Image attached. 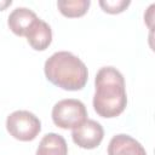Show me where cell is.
Listing matches in <instances>:
<instances>
[{
	"label": "cell",
	"mask_w": 155,
	"mask_h": 155,
	"mask_svg": "<svg viewBox=\"0 0 155 155\" xmlns=\"http://www.w3.org/2000/svg\"><path fill=\"white\" fill-rule=\"evenodd\" d=\"M108 155H147L144 147L128 134L114 136L108 145Z\"/></svg>",
	"instance_id": "6"
},
{
	"label": "cell",
	"mask_w": 155,
	"mask_h": 155,
	"mask_svg": "<svg viewBox=\"0 0 155 155\" xmlns=\"http://www.w3.org/2000/svg\"><path fill=\"white\" fill-rule=\"evenodd\" d=\"M35 155H68L65 139L57 133H47L42 137Z\"/></svg>",
	"instance_id": "9"
},
{
	"label": "cell",
	"mask_w": 155,
	"mask_h": 155,
	"mask_svg": "<svg viewBox=\"0 0 155 155\" xmlns=\"http://www.w3.org/2000/svg\"><path fill=\"white\" fill-rule=\"evenodd\" d=\"M52 120L61 128H75L87 120V110L85 104L79 99H62L52 108Z\"/></svg>",
	"instance_id": "3"
},
{
	"label": "cell",
	"mask_w": 155,
	"mask_h": 155,
	"mask_svg": "<svg viewBox=\"0 0 155 155\" xmlns=\"http://www.w3.org/2000/svg\"><path fill=\"white\" fill-rule=\"evenodd\" d=\"M38 18L39 17L33 10L27 7H17L10 13L7 24L16 35L24 36L27 30Z\"/></svg>",
	"instance_id": "8"
},
{
	"label": "cell",
	"mask_w": 155,
	"mask_h": 155,
	"mask_svg": "<svg viewBox=\"0 0 155 155\" xmlns=\"http://www.w3.org/2000/svg\"><path fill=\"white\" fill-rule=\"evenodd\" d=\"M96 92L93 108L102 117H115L127 105L125 79L114 67H103L98 70L94 80Z\"/></svg>",
	"instance_id": "1"
},
{
	"label": "cell",
	"mask_w": 155,
	"mask_h": 155,
	"mask_svg": "<svg viewBox=\"0 0 155 155\" xmlns=\"http://www.w3.org/2000/svg\"><path fill=\"white\" fill-rule=\"evenodd\" d=\"M104 137V130L102 125L94 120L87 119L78 127L73 128L71 138L76 145L82 149L97 148Z\"/></svg>",
	"instance_id": "5"
},
{
	"label": "cell",
	"mask_w": 155,
	"mask_h": 155,
	"mask_svg": "<svg viewBox=\"0 0 155 155\" xmlns=\"http://www.w3.org/2000/svg\"><path fill=\"white\" fill-rule=\"evenodd\" d=\"M44 71L50 82L67 91L84 88L88 79L85 63L68 51L54 52L45 62Z\"/></svg>",
	"instance_id": "2"
},
{
	"label": "cell",
	"mask_w": 155,
	"mask_h": 155,
	"mask_svg": "<svg viewBox=\"0 0 155 155\" xmlns=\"http://www.w3.org/2000/svg\"><path fill=\"white\" fill-rule=\"evenodd\" d=\"M130 4H131L130 0H101L99 1V6L103 8V11L113 15L125 11Z\"/></svg>",
	"instance_id": "11"
},
{
	"label": "cell",
	"mask_w": 155,
	"mask_h": 155,
	"mask_svg": "<svg viewBox=\"0 0 155 155\" xmlns=\"http://www.w3.org/2000/svg\"><path fill=\"white\" fill-rule=\"evenodd\" d=\"M90 4V0H58L57 7L63 16L74 18L84 16L88 10Z\"/></svg>",
	"instance_id": "10"
},
{
	"label": "cell",
	"mask_w": 155,
	"mask_h": 155,
	"mask_svg": "<svg viewBox=\"0 0 155 155\" xmlns=\"http://www.w3.org/2000/svg\"><path fill=\"white\" fill-rule=\"evenodd\" d=\"M12 4V1L11 0H0V11H2V10H5L7 6H10Z\"/></svg>",
	"instance_id": "12"
},
{
	"label": "cell",
	"mask_w": 155,
	"mask_h": 155,
	"mask_svg": "<svg viewBox=\"0 0 155 155\" xmlns=\"http://www.w3.org/2000/svg\"><path fill=\"white\" fill-rule=\"evenodd\" d=\"M24 36L34 50L44 51L50 46L52 41V30L45 21L38 18L27 30Z\"/></svg>",
	"instance_id": "7"
},
{
	"label": "cell",
	"mask_w": 155,
	"mask_h": 155,
	"mask_svg": "<svg viewBox=\"0 0 155 155\" xmlns=\"http://www.w3.org/2000/svg\"><path fill=\"white\" fill-rule=\"evenodd\" d=\"M8 133L22 142H29L36 138L41 131V122L38 116L28 110H16L6 119Z\"/></svg>",
	"instance_id": "4"
}]
</instances>
